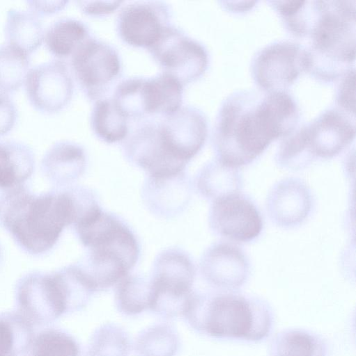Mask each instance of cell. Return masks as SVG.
<instances>
[{
	"label": "cell",
	"mask_w": 356,
	"mask_h": 356,
	"mask_svg": "<svg viewBox=\"0 0 356 356\" xmlns=\"http://www.w3.org/2000/svg\"><path fill=\"white\" fill-rule=\"evenodd\" d=\"M295 106L288 95L275 92L255 104L238 95L224 104L217 124L219 163L235 169L249 163L270 141L293 127Z\"/></svg>",
	"instance_id": "cell-1"
},
{
	"label": "cell",
	"mask_w": 356,
	"mask_h": 356,
	"mask_svg": "<svg viewBox=\"0 0 356 356\" xmlns=\"http://www.w3.org/2000/svg\"><path fill=\"white\" fill-rule=\"evenodd\" d=\"M75 187L33 193L25 184L0 195V225L25 252L41 255L75 224L80 204Z\"/></svg>",
	"instance_id": "cell-2"
},
{
	"label": "cell",
	"mask_w": 356,
	"mask_h": 356,
	"mask_svg": "<svg viewBox=\"0 0 356 356\" xmlns=\"http://www.w3.org/2000/svg\"><path fill=\"white\" fill-rule=\"evenodd\" d=\"M81 243L89 250L78 264L94 292L118 284L136 264L139 244L132 231L98 207L75 225Z\"/></svg>",
	"instance_id": "cell-3"
},
{
	"label": "cell",
	"mask_w": 356,
	"mask_h": 356,
	"mask_svg": "<svg viewBox=\"0 0 356 356\" xmlns=\"http://www.w3.org/2000/svg\"><path fill=\"white\" fill-rule=\"evenodd\" d=\"M182 316L196 332L218 339L258 341L272 330L271 309L264 301L233 293L193 292Z\"/></svg>",
	"instance_id": "cell-4"
},
{
	"label": "cell",
	"mask_w": 356,
	"mask_h": 356,
	"mask_svg": "<svg viewBox=\"0 0 356 356\" xmlns=\"http://www.w3.org/2000/svg\"><path fill=\"white\" fill-rule=\"evenodd\" d=\"M17 296L23 308L31 309L47 320L81 309L89 299L86 288L69 266L51 273H27L18 282Z\"/></svg>",
	"instance_id": "cell-5"
},
{
	"label": "cell",
	"mask_w": 356,
	"mask_h": 356,
	"mask_svg": "<svg viewBox=\"0 0 356 356\" xmlns=\"http://www.w3.org/2000/svg\"><path fill=\"white\" fill-rule=\"evenodd\" d=\"M194 268L187 256L176 250L159 255L150 281L149 309L166 319L182 316L193 291Z\"/></svg>",
	"instance_id": "cell-6"
},
{
	"label": "cell",
	"mask_w": 356,
	"mask_h": 356,
	"mask_svg": "<svg viewBox=\"0 0 356 356\" xmlns=\"http://www.w3.org/2000/svg\"><path fill=\"white\" fill-rule=\"evenodd\" d=\"M70 68L84 94L95 102L106 97L123 71L117 49L91 35L71 55Z\"/></svg>",
	"instance_id": "cell-7"
},
{
	"label": "cell",
	"mask_w": 356,
	"mask_h": 356,
	"mask_svg": "<svg viewBox=\"0 0 356 356\" xmlns=\"http://www.w3.org/2000/svg\"><path fill=\"white\" fill-rule=\"evenodd\" d=\"M148 51L162 72L184 86L198 79L207 67L208 54L203 46L173 24Z\"/></svg>",
	"instance_id": "cell-8"
},
{
	"label": "cell",
	"mask_w": 356,
	"mask_h": 356,
	"mask_svg": "<svg viewBox=\"0 0 356 356\" xmlns=\"http://www.w3.org/2000/svg\"><path fill=\"white\" fill-rule=\"evenodd\" d=\"M171 18L172 10L166 2L131 1L121 9L116 29L124 42L149 50L172 24Z\"/></svg>",
	"instance_id": "cell-9"
},
{
	"label": "cell",
	"mask_w": 356,
	"mask_h": 356,
	"mask_svg": "<svg viewBox=\"0 0 356 356\" xmlns=\"http://www.w3.org/2000/svg\"><path fill=\"white\" fill-rule=\"evenodd\" d=\"M156 126L164 151L185 165L201 149L207 135L206 118L190 106H181L169 115L157 118Z\"/></svg>",
	"instance_id": "cell-10"
},
{
	"label": "cell",
	"mask_w": 356,
	"mask_h": 356,
	"mask_svg": "<svg viewBox=\"0 0 356 356\" xmlns=\"http://www.w3.org/2000/svg\"><path fill=\"white\" fill-rule=\"evenodd\" d=\"M25 89L32 105L43 112L64 108L74 92V81L67 63L52 59L34 65L27 72Z\"/></svg>",
	"instance_id": "cell-11"
},
{
	"label": "cell",
	"mask_w": 356,
	"mask_h": 356,
	"mask_svg": "<svg viewBox=\"0 0 356 356\" xmlns=\"http://www.w3.org/2000/svg\"><path fill=\"white\" fill-rule=\"evenodd\" d=\"M210 222L217 234L239 242L255 238L263 227L262 218L255 206L237 193L215 200Z\"/></svg>",
	"instance_id": "cell-12"
},
{
	"label": "cell",
	"mask_w": 356,
	"mask_h": 356,
	"mask_svg": "<svg viewBox=\"0 0 356 356\" xmlns=\"http://www.w3.org/2000/svg\"><path fill=\"white\" fill-rule=\"evenodd\" d=\"M354 128L340 114L330 111L299 134L307 151L318 156L330 157L349 143L354 135Z\"/></svg>",
	"instance_id": "cell-13"
},
{
	"label": "cell",
	"mask_w": 356,
	"mask_h": 356,
	"mask_svg": "<svg viewBox=\"0 0 356 356\" xmlns=\"http://www.w3.org/2000/svg\"><path fill=\"white\" fill-rule=\"evenodd\" d=\"M307 67V54L291 43L270 47L257 59L256 73L259 82L270 87L288 84L302 67Z\"/></svg>",
	"instance_id": "cell-14"
},
{
	"label": "cell",
	"mask_w": 356,
	"mask_h": 356,
	"mask_svg": "<svg viewBox=\"0 0 356 356\" xmlns=\"http://www.w3.org/2000/svg\"><path fill=\"white\" fill-rule=\"evenodd\" d=\"M201 269L206 279L222 288H235L247 279L248 265L244 254L237 248L218 244L205 254Z\"/></svg>",
	"instance_id": "cell-15"
},
{
	"label": "cell",
	"mask_w": 356,
	"mask_h": 356,
	"mask_svg": "<svg viewBox=\"0 0 356 356\" xmlns=\"http://www.w3.org/2000/svg\"><path fill=\"white\" fill-rule=\"evenodd\" d=\"M86 154L79 144L69 140L54 143L41 160V171L54 186L64 187L76 181L86 168Z\"/></svg>",
	"instance_id": "cell-16"
},
{
	"label": "cell",
	"mask_w": 356,
	"mask_h": 356,
	"mask_svg": "<svg viewBox=\"0 0 356 356\" xmlns=\"http://www.w3.org/2000/svg\"><path fill=\"white\" fill-rule=\"evenodd\" d=\"M183 88L178 79L167 72L143 77L141 92L146 118L165 117L178 111L182 106Z\"/></svg>",
	"instance_id": "cell-17"
},
{
	"label": "cell",
	"mask_w": 356,
	"mask_h": 356,
	"mask_svg": "<svg viewBox=\"0 0 356 356\" xmlns=\"http://www.w3.org/2000/svg\"><path fill=\"white\" fill-rule=\"evenodd\" d=\"M35 168L31 147L13 139L0 140V189L10 190L24 185Z\"/></svg>",
	"instance_id": "cell-18"
},
{
	"label": "cell",
	"mask_w": 356,
	"mask_h": 356,
	"mask_svg": "<svg viewBox=\"0 0 356 356\" xmlns=\"http://www.w3.org/2000/svg\"><path fill=\"white\" fill-rule=\"evenodd\" d=\"M268 207L272 218L279 224H295L308 213L310 208L309 192L304 186L297 181H284L272 193Z\"/></svg>",
	"instance_id": "cell-19"
},
{
	"label": "cell",
	"mask_w": 356,
	"mask_h": 356,
	"mask_svg": "<svg viewBox=\"0 0 356 356\" xmlns=\"http://www.w3.org/2000/svg\"><path fill=\"white\" fill-rule=\"evenodd\" d=\"M4 33L8 43L29 54L40 45L45 33L36 13L12 8L7 13Z\"/></svg>",
	"instance_id": "cell-20"
},
{
	"label": "cell",
	"mask_w": 356,
	"mask_h": 356,
	"mask_svg": "<svg viewBox=\"0 0 356 356\" xmlns=\"http://www.w3.org/2000/svg\"><path fill=\"white\" fill-rule=\"evenodd\" d=\"M90 31L82 21L64 17L54 21L45 33L48 50L59 58L71 56L77 47L88 37Z\"/></svg>",
	"instance_id": "cell-21"
},
{
	"label": "cell",
	"mask_w": 356,
	"mask_h": 356,
	"mask_svg": "<svg viewBox=\"0 0 356 356\" xmlns=\"http://www.w3.org/2000/svg\"><path fill=\"white\" fill-rule=\"evenodd\" d=\"M91 124L95 136L107 143L123 140L130 123L111 97L95 102L91 114Z\"/></svg>",
	"instance_id": "cell-22"
},
{
	"label": "cell",
	"mask_w": 356,
	"mask_h": 356,
	"mask_svg": "<svg viewBox=\"0 0 356 356\" xmlns=\"http://www.w3.org/2000/svg\"><path fill=\"white\" fill-rule=\"evenodd\" d=\"M326 345L318 335L300 329L278 333L272 339L270 356H326Z\"/></svg>",
	"instance_id": "cell-23"
},
{
	"label": "cell",
	"mask_w": 356,
	"mask_h": 356,
	"mask_svg": "<svg viewBox=\"0 0 356 356\" xmlns=\"http://www.w3.org/2000/svg\"><path fill=\"white\" fill-rule=\"evenodd\" d=\"M179 347L178 332L167 323H157L143 330L134 343L137 356H175Z\"/></svg>",
	"instance_id": "cell-24"
},
{
	"label": "cell",
	"mask_w": 356,
	"mask_h": 356,
	"mask_svg": "<svg viewBox=\"0 0 356 356\" xmlns=\"http://www.w3.org/2000/svg\"><path fill=\"white\" fill-rule=\"evenodd\" d=\"M150 284L140 275H127L118 284L115 302L118 310L126 316H135L149 309Z\"/></svg>",
	"instance_id": "cell-25"
},
{
	"label": "cell",
	"mask_w": 356,
	"mask_h": 356,
	"mask_svg": "<svg viewBox=\"0 0 356 356\" xmlns=\"http://www.w3.org/2000/svg\"><path fill=\"white\" fill-rule=\"evenodd\" d=\"M30 63L27 52L8 42L0 44V92L17 89L25 80Z\"/></svg>",
	"instance_id": "cell-26"
},
{
	"label": "cell",
	"mask_w": 356,
	"mask_h": 356,
	"mask_svg": "<svg viewBox=\"0 0 356 356\" xmlns=\"http://www.w3.org/2000/svg\"><path fill=\"white\" fill-rule=\"evenodd\" d=\"M130 350L125 330L114 323H105L92 334L86 356H129Z\"/></svg>",
	"instance_id": "cell-27"
},
{
	"label": "cell",
	"mask_w": 356,
	"mask_h": 356,
	"mask_svg": "<svg viewBox=\"0 0 356 356\" xmlns=\"http://www.w3.org/2000/svg\"><path fill=\"white\" fill-rule=\"evenodd\" d=\"M236 179L233 168L220 163L210 164L203 170L199 176V187L203 193L215 200L235 193Z\"/></svg>",
	"instance_id": "cell-28"
},
{
	"label": "cell",
	"mask_w": 356,
	"mask_h": 356,
	"mask_svg": "<svg viewBox=\"0 0 356 356\" xmlns=\"http://www.w3.org/2000/svg\"><path fill=\"white\" fill-rule=\"evenodd\" d=\"M33 356H86L79 343L69 334L60 330H49L36 339Z\"/></svg>",
	"instance_id": "cell-29"
},
{
	"label": "cell",
	"mask_w": 356,
	"mask_h": 356,
	"mask_svg": "<svg viewBox=\"0 0 356 356\" xmlns=\"http://www.w3.org/2000/svg\"><path fill=\"white\" fill-rule=\"evenodd\" d=\"M17 116V109L13 100L6 93L0 92V136L13 127Z\"/></svg>",
	"instance_id": "cell-30"
},
{
	"label": "cell",
	"mask_w": 356,
	"mask_h": 356,
	"mask_svg": "<svg viewBox=\"0 0 356 356\" xmlns=\"http://www.w3.org/2000/svg\"><path fill=\"white\" fill-rule=\"evenodd\" d=\"M124 1H77L82 11L91 16H102L114 13Z\"/></svg>",
	"instance_id": "cell-31"
},
{
	"label": "cell",
	"mask_w": 356,
	"mask_h": 356,
	"mask_svg": "<svg viewBox=\"0 0 356 356\" xmlns=\"http://www.w3.org/2000/svg\"><path fill=\"white\" fill-rule=\"evenodd\" d=\"M352 90H355V71L350 72L347 78L343 83L340 92V102L343 106L352 111V106L355 109V93H352ZM354 112V111H353Z\"/></svg>",
	"instance_id": "cell-32"
},
{
	"label": "cell",
	"mask_w": 356,
	"mask_h": 356,
	"mask_svg": "<svg viewBox=\"0 0 356 356\" xmlns=\"http://www.w3.org/2000/svg\"><path fill=\"white\" fill-rule=\"evenodd\" d=\"M14 337L10 325L0 321V356H12Z\"/></svg>",
	"instance_id": "cell-33"
},
{
	"label": "cell",
	"mask_w": 356,
	"mask_h": 356,
	"mask_svg": "<svg viewBox=\"0 0 356 356\" xmlns=\"http://www.w3.org/2000/svg\"><path fill=\"white\" fill-rule=\"evenodd\" d=\"M66 1H27V3L35 13H50L59 10L63 8Z\"/></svg>",
	"instance_id": "cell-34"
},
{
	"label": "cell",
	"mask_w": 356,
	"mask_h": 356,
	"mask_svg": "<svg viewBox=\"0 0 356 356\" xmlns=\"http://www.w3.org/2000/svg\"><path fill=\"white\" fill-rule=\"evenodd\" d=\"M1 248H0V261H1Z\"/></svg>",
	"instance_id": "cell-35"
}]
</instances>
